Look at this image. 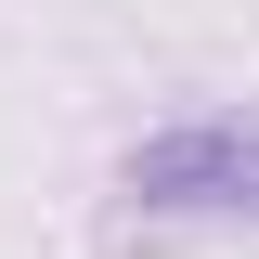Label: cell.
Segmentation results:
<instances>
[{
	"instance_id": "6da1fadb",
	"label": "cell",
	"mask_w": 259,
	"mask_h": 259,
	"mask_svg": "<svg viewBox=\"0 0 259 259\" xmlns=\"http://www.w3.org/2000/svg\"><path fill=\"white\" fill-rule=\"evenodd\" d=\"M130 194H143V207H259V130L246 117L168 130V143L130 156Z\"/></svg>"
}]
</instances>
